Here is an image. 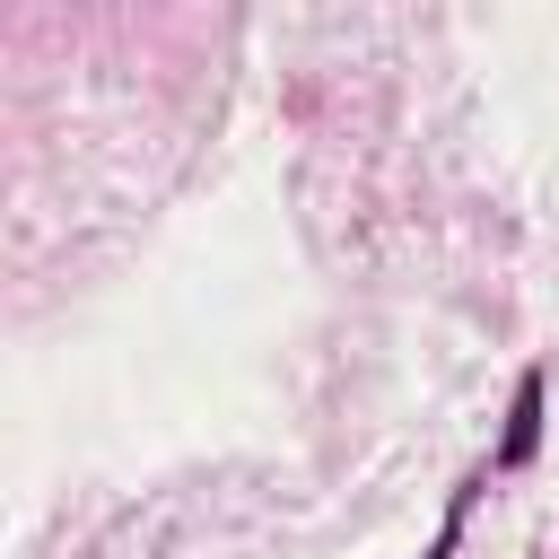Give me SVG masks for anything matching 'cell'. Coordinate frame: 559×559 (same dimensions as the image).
Here are the masks:
<instances>
[{
  "label": "cell",
  "mask_w": 559,
  "mask_h": 559,
  "mask_svg": "<svg viewBox=\"0 0 559 559\" xmlns=\"http://www.w3.org/2000/svg\"><path fill=\"white\" fill-rule=\"evenodd\" d=\"M533 419H542V393L524 384V402H515V428H507V454H533Z\"/></svg>",
  "instance_id": "cell-1"
}]
</instances>
